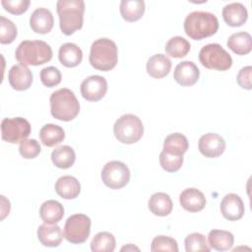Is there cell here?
Here are the masks:
<instances>
[{"instance_id":"1","label":"cell","mask_w":252,"mask_h":252,"mask_svg":"<svg viewBox=\"0 0 252 252\" xmlns=\"http://www.w3.org/2000/svg\"><path fill=\"white\" fill-rule=\"evenodd\" d=\"M56 10L60 30L65 35H71L82 29L85 12V2L83 0H58Z\"/></svg>"},{"instance_id":"2","label":"cell","mask_w":252,"mask_h":252,"mask_svg":"<svg viewBox=\"0 0 252 252\" xmlns=\"http://www.w3.org/2000/svg\"><path fill=\"white\" fill-rule=\"evenodd\" d=\"M219 30L217 17L204 11H194L187 15L184 21L185 33L195 40L214 35Z\"/></svg>"},{"instance_id":"3","label":"cell","mask_w":252,"mask_h":252,"mask_svg":"<svg viewBox=\"0 0 252 252\" xmlns=\"http://www.w3.org/2000/svg\"><path fill=\"white\" fill-rule=\"evenodd\" d=\"M50 112L51 115L61 121H71L80 112V103L75 94L67 89L62 88L53 92L50 95Z\"/></svg>"},{"instance_id":"4","label":"cell","mask_w":252,"mask_h":252,"mask_svg":"<svg viewBox=\"0 0 252 252\" xmlns=\"http://www.w3.org/2000/svg\"><path fill=\"white\" fill-rule=\"evenodd\" d=\"M118 50L116 43L106 37L94 40L91 46L89 61L99 71H109L117 64Z\"/></svg>"},{"instance_id":"5","label":"cell","mask_w":252,"mask_h":252,"mask_svg":"<svg viewBox=\"0 0 252 252\" xmlns=\"http://www.w3.org/2000/svg\"><path fill=\"white\" fill-rule=\"evenodd\" d=\"M16 59L23 65H41L51 60L52 49L43 40H24L15 52Z\"/></svg>"},{"instance_id":"6","label":"cell","mask_w":252,"mask_h":252,"mask_svg":"<svg viewBox=\"0 0 252 252\" xmlns=\"http://www.w3.org/2000/svg\"><path fill=\"white\" fill-rule=\"evenodd\" d=\"M113 133L116 139L123 144H134L138 142L144 134L142 120L134 114H124L120 116L113 125Z\"/></svg>"},{"instance_id":"7","label":"cell","mask_w":252,"mask_h":252,"mask_svg":"<svg viewBox=\"0 0 252 252\" xmlns=\"http://www.w3.org/2000/svg\"><path fill=\"white\" fill-rule=\"evenodd\" d=\"M199 60L207 69L226 71L232 65L230 54L219 43H209L199 52Z\"/></svg>"},{"instance_id":"8","label":"cell","mask_w":252,"mask_h":252,"mask_svg":"<svg viewBox=\"0 0 252 252\" xmlns=\"http://www.w3.org/2000/svg\"><path fill=\"white\" fill-rule=\"evenodd\" d=\"M91 233V219L84 214L70 216L64 225V237L71 243H84Z\"/></svg>"},{"instance_id":"9","label":"cell","mask_w":252,"mask_h":252,"mask_svg":"<svg viewBox=\"0 0 252 252\" xmlns=\"http://www.w3.org/2000/svg\"><path fill=\"white\" fill-rule=\"evenodd\" d=\"M101 179L110 189H120L128 184L130 180V170L124 162L111 160L106 162L103 166Z\"/></svg>"},{"instance_id":"10","label":"cell","mask_w":252,"mask_h":252,"mask_svg":"<svg viewBox=\"0 0 252 252\" xmlns=\"http://www.w3.org/2000/svg\"><path fill=\"white\" fill-rule=\"evenodd\" d=\"M31 134V124L23 117L4 118L1 122L2 139L8 143L16 144L26 140Z\"/></svg>"},{"instance_id":"11","label":"cell","mask_w":252,"mask_h":252,"mask_svg":"<svg viewBox=\"0 0 252 252\" xmlns=\"http://www.w3.org/2000/svg\"><path fill=\"white\" fill-rule=\"evenodd\" d=\"M107 92V82L105 78L93 75L86 78L81 84L82 96L89 101L100 100Z\"/></svg>"},{"instance_id":"12","label":"cell","mask_w":252,"mask_h":252,"mask_svg":"<svg viewBox=\"0 0 252 252\" xmlns=\"http://www.w3.org/2000/svg\"><path fill=\"white\" fill-rule=\"evenodd\" d=\"M200 153L206 158H218L225 150V142L217 133H207L200 137L198 143Z\"/></svg>"},{"instance_id":"13","label":"cell","mask_w":252,"mask_h":252,"mask_svg":"<svg viewBox=\"0 0 252 252\" xmlns=\"http://www.w3.org/2000/svg\"><path fill=\"white\" fill-rule=\"evenodd\" d=\"M220 213L222 217L230 221H235L240 220L244 215V204L241 198L234 194H226L220 202Z\"/></svg>"},{"instance_id":"14","label":"cell","mask_w":252,"mask_h":252,"mask_svg":"<svg viewBox=\"0 0 252 252\" xmlns=\"http://www.w3.org/2000/svg\"><path fill=\"white\" fill-rule=\"evenodd\" d=\"M174 80L182 87H190L197 83L200 70L192 61H182L176 65L173 73Z\"/></svg>"},{"instance_id":"15","label":"cell","mask_w":252,"mask_h":252,"mask_svg":"<svg viewBox=\"0 0 252 252\" xmlns=\"http://www.w3.org/2000/svg\"><path fill=\"white\" fill-rule=\"evenodd\" d=\"M8 80L14 90L26 91L32 83V73L26 65H14L9 70Z\"/></svg>"},{"instance_id":"16","label":"cell","mask_w":252,"mask_h":252,"mask_svg":"<svg viewBox=\"0 0 252 252\" xmlns=\"http://www.w3.org/2000/svg\"><path fill=\"white\" fill-rule=\"evenodd\" d=\"M54 24L52 13L46 8L35 9L30 18V26L32 30L36 33H47L49 32Z\"/></svg>"},{"instance_id":"17","label":"cell","mask_w":252,"mask_h":252,"mask_svg":"<svg viewBox=\"0 0 252 252\" xmlns=\"http://www.w3.org/2000/svg\"><path fill=\"white\" fill-rule=\"evenodd\" d=\"M179 202L181 207L190 213L199 212L206 206L204 194L196 188L184 189L179 196Z\"/></svg>"},{"instance_id":"18","label":"cell","mask_w":252,"mask_h":252,"mask_svg":"<svg viewBox=\"0 0 252 252\" xmlns=\"http://www.w3.org/2000/svg\"><path fill=\"white\" fill-rule=\"evenodd\" d=\"M37 238L46 247H57L63 239V232L57 224L42 223L37 228Z\"/></svg>"},{"instance_id":"19","label":"cell","mask_w":252,"mask_h":252,"mask_svg":"<svg viewBox=\"0 0 252 252\" xmlns=\"http://www.w3.org/2000/svg\"><path fill=\"white\" fill-rule=\"evenodd\" d=\"M222 18L228 26L240 27L247 21L248 13L243 4L239 2H233L223 7Z\"/></svg>"},{"instance_id":"20","label":"cell","mask_w":252,"mask_h":252,"mask_svg":"<svg viewBox=\"0 0 252 252\" xmlns=\"http://www.w3.org/2000/svg\"><path fill=\"white\" fill-rule=\"evenodd\" d=\"M55 191L63 199H75L81 192V184L76 177L63 175L57 179L55 183Z\"/></svg>"},{"instance_id":"21","label":"cell","mask_w":252,"mask_h":252,"mask_svg":"<svg viewBox=\"0 0 252 252\" xmlns=\"http://www.w3.org/2000/svg\"><path fill=\"white\" fill-rule=\"evenodd\" d=\"M170 69V59L161 53L153 55L147 62V72L151 77L155 79H160L167 76Z\"/></svg>"},{"instance_id":"22","label":"cell","mask_w":252,"mask_h":252,"mask_svg":"<svg viewBox=\"0 0 252 252\" xmlns=\"http://www.w3.org/2000/svg\"><path fill=\"white\" fill-rule=\"evenodd\" d=\"M58 58L62 65L68 68L78 66L83 59L82 49L73 42H66L59 48Z\"/></svg>"},{"instance_id":"23","label":"cell","mask_w":252,"mask_h":252,"mask_svg":"<svg viewBox=\"0 0 252 252\" xmlns=\"http://www.w3.org/2000/svg\"><path fill=\"white\" fill-rule=\"evenodd\" d=\"M149 210L156 216L165 217L172 211V201L170 197L163 192H157L153 194L148 203Z\"/></svg>"},{"instance_id":"24","label":"cell","mask_w":252,"mask_h":252,"mask_svg":"<svg viewBox=\"0 0 252 252\" xmlns=\"http://www.w3.org/2000/svg\"><path fill=\"white\" fill-rule=\"evenodd\" d=\"M39 216L46 223H57L64 217V208L56 200H47L40 206Z\"/></svg>"},{"instance_id":"25","label":"cell","mask_w":252,"mask_h":252,"mask_svg":"<svg viewBox=\"0 0 252 252\" xmlns=\"http://www.w3.org/2000/svg\"><path fill=\"white\" fill-rule=\"evenodd\" d=\"M208 242L211 248L217 251H226L232 247L234 237L227 230L212 229L208 234Z\"/></svg>"},{"instance_id":"26","label":"cell","mask_w":252,"mask_h":252,"mask_svg":"<svg viewBox=\"0 0 252 252\" xmlns=\"http://www.w3.org/2000/svg\"><path fill=\"white\" fill-rule=\"evenodd\" d=\"M119 10L125 21L136 22L144 15L145 2L143 0H122Z\"/></svg>"},{"instance_id":"27","label":"cell","mask_w":252,"mask_h":252,"mask_svg":"<svg viewBox=\"0 0 252 252\" xmlns=\"http://www.w3.org/2000/svg\"><path fill=\"white\" fill-rule=\"evenodd\" d=\"M226 44L235 54L245 55L252 49V37L246 32H235L228 37Z\"/></svg>"},{"instance_id":"28","label":"cell","mask_w":252,"mask_h":252,"mask_svg":"<svg viewBox=\"0 0 252 252\" xmlns=\"http://www.w3.org/2000/svg\"><path fill=\"white\" fill-rule=\"evenodd\" d=\"M41 143L46 147H54L59 145L65 139V132L62 127L56 124H45L39 131Z\"/></svg>"},{"instance_id":"29","label":"cell","mask_w":252,"mask_h":252,"mask_svg":"<svg viewBox=\"0 0 252 252\" xmlns=\"http://www.w3.org/2000/svg\"><path fill=\"white\" fill-rule=\"evenodd\" d=\"M189 148V143L187 138L181 133L169 134L163 142V152L174 155L183 156Z\"/></svg>"},{"instance_id":"30","label":"cell","mask_w":252,"mask_h":252,"mask_svg":"<svg viewBox=\"0 0 252 252\" xmlns=\"http://www.w3.org/2000/svg\"><path fill=\"white\" fill-rule=\"evenodd\" d=\"M76 159V154L74 150L67 145L60 146L53 150L51 153V160L53 164L62 169L71 167Z\"/></svg>"},{"instance_id":"31","label":"cell","mask_w":252,"mask_h":252,"mask_svg":"<svg viewBox=\"0 0 252 252\" xmlns=\"http://www.w3.org/2000/svg\"><path fill=\"white\" fill-rule=\"evenodd\" d=\"M116 246L115 237L112 233L101 231L96 233L91 242L93 252H112Z\"/></svg>"},{"instance_id":"32","label":"cell","mask_w":252,"mask_h":252,"mask_svg":"<svg viewBox=\"0 0 252 252\" xmlns=\"http://www.w3.org/2000/svg\"><path fill=\"white\" fill-rule=\"evenodd\" d=\"M190 43L182 36H173L165 44V52L173 58H181L187 55L190 51Z\"/></svg>"},{"instance_id":"33","label":"cell","mask_w":252,"mask_h":252,"mask_svg":"<svg viewBox=\"0 0 252 252\" xmlns=\"http://www.w3.org/2000/svg\"><path fill=\"white\" fill-rule=\"evenodd\" d=\"M185 250L186 252H209L210 247L207 243L206 237L199 233V232H193L186 236L185 241Z\"/></svg>"},{"instance_id":"34","label":"cell","mask_w":252,"mask_h":252,"mask_svg":"<svg viewBox=\"0 0 252 252\" xmlns=\"http://www.w3.org/2000/svg\"><path fill=\"white\" fill-rule=\"evenodd\" d=\"M17 36V28L15 24L9 19L0 17V42L8 44L14 41Z\"/></svg>"},{"instance_id":"35","label":"cell","mask_w":252,"mask_h":252,"mask_svg":"<svg viewBox=\"0 0 252 252\" xmlns=\"http://www.w3.org/2000/svg\"><path fill=\"white\" fill-rule=\"evenodd\" d=\"M151 251L158 252V251H170V252H177L178 245L175 239L165 236V235H158L156 236L151 245Z\"/></svg>"},{"instance_id":"36","label":"cell","mask_w":252,"mask_h":252,"mask_svg":"<svg viewBox=\"0 0 252 252\" xmlns=\"http://www.w3.org/2000/svg\"><path fill=\"white\" fill-rule=\"evenodd\" d=\"M159 163L165 171L175 172L182 166L183 156H174L162 151L159 154Z\"/></svg>"},{"instance_id":"37","label":"cell","mask_w":252,"mask_h":252,"mask_svg":"<svg viewBox=\"0 0 252 252\" xmlns=\"http://www.w3.org/2000/svg\"><path fill=\"white\" fill-rule=\"evenodd\" d=\"M41 151L39 143L35 139H26L20 143L19 152L24 158H34Z\"/></svg>"},{"instance_id":"38","label":"cell","mask_w":252,"mask_h":252,"mask_svg":"<svg viewBox=\"0 0 252 252\" xmlns=\"http://www.w3.org/2000/svg\"><path fill=\"white\" fill-rule=\"evenodd\" d=\"M40 81L45 87H55L61 82V73L54 66L45 67L40 71Z\"/></svg>"},{"instance_id":"39","label":"cell","mask_w":252,"mask_h":252,"mask_svg":"<svg viewBox=\"0 0 252 252\" xmlns=\"http://www.w3.org/2000/svg\"><path fill=\"white\" fill-rule=\"evenodd\" d=\"M30 3H31L30 0H2L1 1V4L5 8V10L14 15H21L25 13L29 8Z\"/></svg>"},{"instance_id":"40","label":"cell","mask_w":252,"mask_h":252,"mask_svg":"<svg viewBox=\"0 0 252 252\" xmlns=\"http://www.w3.org/2000/svg\"><path fill=\"white\" fill-rule=\"evenodd\" d=\"M251 73H252V67L251 66H245L241 68L237 74L236 81L237 84L242 88L246 90H251Z\"/></svg>"}]
</instances>
